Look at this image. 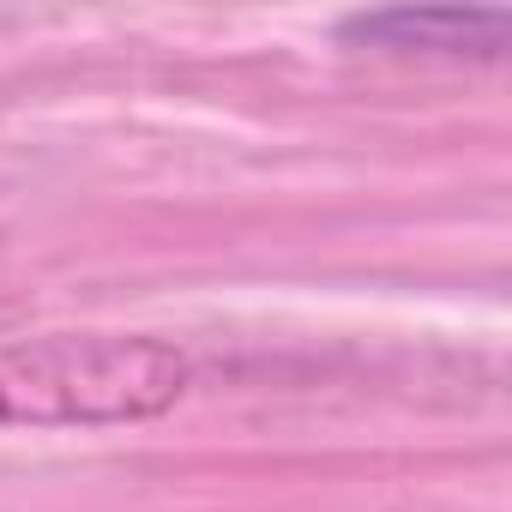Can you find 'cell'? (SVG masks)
Returning <instances> with one entry per match:
<instances>
[{
  "label": "cell",
  "mask_w": 512,
  "mask_h": 512,
  "mask_svg": "<svg viewBox=\"0 0 512 512\" xmlns=\"http://www.w3.org/2000/svg\"><path fill=\"white\" fill-rule=\"evenodd\" d=\"M193 386L187 350L145 332H49L0 344V428L151 422Z\"/></svg>",
  "instance_id": "cell-1"
},
{
  "label": "cell",
  "mask_w": 512,
  "mask_h": 512,
  "mask_svg": "<svg viewBox=\"0 0 512 512\" xmlns=\"http://www.w3.org/2000/svg\"><path fill=\"white\" fill-rule=\"evenodd\" d=\"M344 37L386 43V49H440V55H494L506 43V13H476V7H392V13H362L344 25Z\"/></svg>",
  "instance_id": "cell-2"
}]
</instances>
